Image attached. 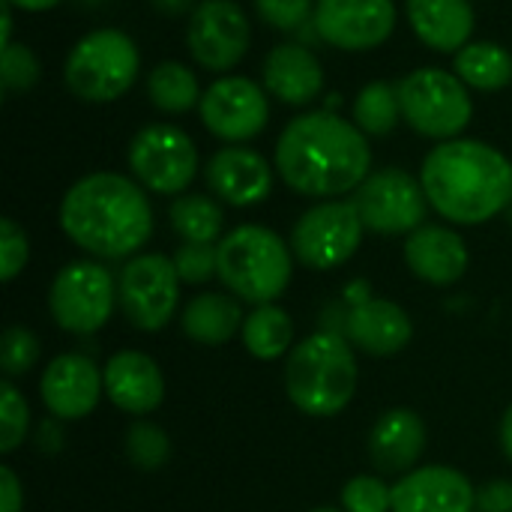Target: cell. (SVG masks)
I'll use <instances>...</instances> for the list:
<instances>
[{
  "label": "cell",
  "instance_id": "obj_1",
  "mask_svg": "<svg viewBox=\"0 0 512 512\" xmlns=\"http://www.w3.org/2000/svg\"><path fill=\"white\" fill-rule=\"evenodd\" d=\"M372 150L357 123L330 111L294 117L276 141V171L300 195L339 198L369 177Z\"/></svg>",
  "mask_w": 512,
  "mask_h": 512
},
{
  "label": "cell",
  "instance_id": "obj_2",
  "mask_svg": "<svg viewBox=\"0 0 512 512\" xmlns=\"http://www.w3.org/2000/svg\"><path fill=\"white\" fill-rule=\"evenodd\" d=\"M420 183L429 204L456 225H480L512 204V162L492 144L453 138L423 159Z\"/></svg>",
  "mask_w": 512,
  "mask_h": 512
},
{
  "label": "cell",
  "instance_id": "obj_3",
  "mask_svg": "<svg viewBox=\"0 0 512 512\" xmlns=\"http://www.w3.org/2000/svg\"><path fill=\"white\" fill-rule=\"evenodd\" d=\"M60 228L96 258H126L150 240L153 210L141 183L114 171H96L63 195Z\"/></svg>",
  "mask_w": 512,
  "mask_h": 512
},
{
  "label": "cell",
  "instance_id": "obj_4",
  "mask_svg": "<svg viewBox=\"0 0 512 512\" xmlns=\"http://www.w3.org/2000/svg\"><path fill=\"white\" fill-rule=\"evenodd\" d=\"M291 402L309 417L339 414L357 390V360L345 336L315 333L294 345L285 366Z\"/></svg>",
  "mask_w": 512,
  "mask_h": 512
},
{
  "label": "cell",
  "instance_id": "obj_5",
  "mask_svg": "<svg viewBox=\"0 0 512 512\" xmlns=\"http://www.w3.org/2000/svg\"><path fill=\"white\" fill-rule=\"evenodd\" d=\"M219 279L246 303L267 306L291 282V252L264 225H240L219 240Z\"/></svg>",
  "mask_w": 512,
  "mask_h": 512
},
{
  "label": "cell",
  "instance_id": "obj_6",
  "mask_svg": "<svg viewBox=\"0 0 512 512\" xmlns=\"http://www.w3.org/2000/svg\"><path fill=\"white\" fill-rule=\"evenodd\" d=\"M138 69L141 54L132 36L114 27H102L72 45L63 63V81L72 96L102 105L126 96L138 81Z\"/></svg>",
  "mask_w": 512,
  "mask_h": 512
},
{
  "label": "cell",
  "instance_id": "obj_7",
  "mask_svg": "<svg viewBox=\"0 0 512 512\" xmlns=\"http://www.w3.org/2000/svg\"><path fill=\"white\" fill-rule=\"evenodd\" d=\"M402 120L426 138L453 141L465 132L474 117L468 84L447 69L423 66L399 81Z\"/></svg>",
  "mask_w": 512,
  "mask_h": 512
},
{
  "label": "cell",
  "instance_id": "obj_8",
  "mask_svg": "<svg viewBox=\"0 0 512 512\" xmlns=\"http://www.w3.org/2000/svg\"><path fill=\"white\" fill-rule=\"evenodd\" d=\"M129 168L144 189L180 195L198 174V150L180 126L150 123L129 141Z\"/></svg>",
  "mask_w": 512,
  "mask_h": 512
},
{
  "label": "cell",
  "instance_id": "obj_9",
  "mask_svg": "<svg viewBox=\"0 0 512 512\" xmlns=\"http://www.w3.org/2000/svg\"><path fill=\"white\" fill-rule=\"evenodd\" d=\"M117 282L96 261H72L66 264L48 294L51 318L57 327L69 333H96L114 312Z\"/></svg>",
  "mask_w": 512,
  "mask_h": 512
},
{
  "label": "cell",
  "instance_id": "obj_10",
  "mask_svg": "<svg viewBox=\"0 0 512 512\" xmlns=\"http://www.w3.org/2000/svg\"><path fill=\"white\" fill-rule=\"evenodd\" d=\"M363 231L354 201H324L297 219L291 231V252L303 267L333 270L360 249Z\"/></svg>",
  "mask_w": 512,
  "mask_h": 512
},
{
  "label": "cell",
  "instance_id": "obj_11",
  "mask_svg": "<svg viewBox=\"0 0 512 512\" xmlns=\"http://www.w3.org/2000/svg\"><path fill=\"white\" fill-rule=\"evenodd\" d=\"M351 201L363 228L375 234H414L429 210L423 183L402 168H381L369 174Z\"/></svg>",
  "mask_w": 512,
  "mask_h": 512
},
{
  "label": "cell",
  "instance_id": "obj_12",
  "mask_svg": "<svg viewBox=\"0 0 512 512\" xmlns=\"http://www.w3.org/2000/svg\"><path fill=\"white\" fill-rule=\"evenodd\" d=\"M117 300L126 321L138 330H162L180 300V276L165 255H138L120 270Z\"/></svg>",
  "mask_w": 512,
  "mask_h": 512
},
{
  "label": "cell",
  "instance_id": "obj_13",
  "mask_svg": "<svg viewBox=\"0 0 512 512\" xmlns=\"http://www.w3.org/2000/svg\"><path fill=\"white\" fill-rule=\"evenodd\" d=\"M252 42V27L240 3L234 0H201L189 15L186 48L201 69L228 72L234 69Z\"/></svg>",
  "mask_w": 512,
  "mask_h": 512
},
{
  "label": "cell",
  "instance_id": "obj_14",
  "mask_svg": "<svg viewBox=\"0 0 512 512\" xmlns=\"http://www.w3.org/2000/svg\"><path fill=\"white\" fill-rule=\"evenodd\" d=\"M201 120L210 135L228 144L252 141L270 120V102L261 84L243 75L216 78L198 102Z\"/></svg>",
  "mask_w": 512,
  "mask_h": 512
},
{
  "label": "cell",
  "instance_id": "obj_15",
  "mask_svg": "<svg viewBox=\"0 0 512 512\" xmlns=\"http://www.w3.org/2000/svg\"><path fill=\"white\" fill-rule=\"evenodd\" d=\"M312 24L318 39L339 51H372L396 27L393 0H318Z\"/></svg>",
  "mask_w": 512,
  "mask_h": 512
},
{
  "label": "cell",
  "instance_id": "obj_16",
  "mask_svg": "<svg viewBox=\"0 0 512 512\" xmlns=\"http://www.w3.org/2000/svg\"><path fill=\"white\" fill-rule=\"evenodd\" d=\"M204 177H207L210 192L231 207L261 204L273 189L270 162L258 150L243 147V144H228L216 150L207 162Z\"/></svg>",
  "mask_w": 512,
  "mask_h": 512
},
{
  "label": "cell",
  "instance_id": "obj_17",
  "mask_svg": "<svg viewBox=\"0 0 512 512\" xmlns=\"http://www.w3.org/2000/svg\"><path fill=\"white\" fill-rule=\"evenodd\" d=\"M393 512H477V489L453 468H417L393 486Z\"/></svg>",
  "mask_w": 512,
  "mask_h": 512
},
{
  "label": "cell",
  "instance_id": "obj_18",
  "mask_svg": "<svg viewBox=\"0 0 512 512\" xmlns=\"http://www.w3.org/2000/svg\"><path fill=\"white\" fill-rule=\"evenodd\" d=\"M102 375L96 372L93 360L84 354H63L48 363L42 375V402L57 420H81L87 417L99 396H102Z\"/></svg>",
  "mask_w": 512,
  "mask_h": 512
},
{
  "label": "cell",
  "instance_id": "obj_19",
  "mask_svg": "<svg viewBox=\"0 0 512 512\" xmlns=\"http://www.w3.org/2000/svg\"><path fill=\"white\" fill-rule=\"evenodd\" d=\"M264 90L285 105H309L324 90L321 60L303 42L273 45L264 57Z\"/></svg>",
  "mask_w": 512,
  "mask_h": 512
},
{
  "label": "cell",
  "instance_id": "obj_20",
  "mask_svg": "<svg viewBox=\"0 0 512 512\" xmlns=\"http://www.w3.org/2000/svg\"><path fill=\"white\" fill-rule=\"evenodd\" d=\"M108 399L129 414H150L165 399V378L159 366L141 351H120L108 360L105 372Z\"/></svg>",
  "mask_w": 512,
  "mask_h": 512
},
{
  "label": "cell",
  "instance_id": "obj_21",
  "mask_svg": "<svg viewBox=\"0 0 512 512\" xmlns=\"http://www.w3.org/2000/svg\"><path fill=\"white\" fill-rule=\"evenodd\" d=\"M405 261L411 273L432 285H453L468 270V249L465 240L441 225H420L408 234Z\"/></svg>",
  "mask_w": 512,
  "mask_h": 512
},
{
  "label": "cell",
  "instance_id": "obj_22",
  "mask_svg": "<svg viewBox=\"0 0 512 512\" xmlns=\"http://www.w3.org/2000/svg\"><path fill=\"white\" fill-rule=\"evenodd\" d=\"M411 318L390 300H366L348 309L345 339L372 357H390L411 342Z\"/></svg>",
  "mask_w": 512,
  "mask_h": 512
},
{
  "label": "cell",
  "instance_id": "obj_23",
  "mask_svg": "<svg viewBox=\"0 0 512 512\" xmlns=\"http://www.w3.org/2000/svg\"><path fill=\"white\" fill-rule=\"evenodd\" d=\"M408 21L417 39L441 54H456L471 42L474 6L471 0H408Z\"/></svg>",
  "mask_w": 512,
  "mask_h": 512
},
{
  "label": "cell",
  "instance_id": "obj_24",
  "mask_svg": "<svg viewBox=\"0 0 512 512\" xmlns=\"http://www.w3.org/2000/svg\"><path fill=\"white\" fill-rule=\"evenodd\" d=\"M423 450H426V426L408 408L387 411L369 435V456L381 474L411 471L420 462Z\"/></svg>",
  "mask_w": 512,
  "mask_h": 512
},
{
  "label": "cell",
  "instance_id": "obj_25",
  "mask_svg": "<svg viewBox=\"0 0 512 512\" xmlns=\"http://www.w3.org/2000/svg\"><path fill=\"white\" fill-rule=\"evenodd\" d=\"M240 303L228 294H198L183 312V333L198 345H225L237 330Z\"/></svg>",
  "mask_w": 512,
  "mask_h": 512
},
{
  "label": "cell",
  "instance_id": "obj_26",
  "mask_svg": "<svg viewBox=\"0 0 512 512\" xmlns=\"http://www.w3.org/2000/svg\"><path fill=\"white\" fill-rule=\"evenodd\" d=\"M453 57H456V63H453L456 75L474 90L492 93L512 81V54L498 42H486V39L468 42Z\"/></svg>",
  "mask_w": 512,
  "mask_h": 512
},
{
  "label": "cell",
  "instance_id": "obj_27",
  "mask_svg": "<svg viewBox=\"0 0 512 512\" xmlns=\"http://www.w3.org/2000/svg\"><path fill=\"white\" fill-rule=\"evenodd\" d=\"M147 96L165 114H186L201 102L198 78L186 63L165 60L147 75Z\"/></svg>",
  "mask_w": 512,
  "mask_h": 512
},
{
  "label": "cell",
  "instance_id": "obj_28",
  "mask_svg": "<svg viewBox=\"0 0 512 512\" xmlns=\"http://www.w3.org/2000/svg\"><path fill=\"white\" fill-rule=\"evenodd\" d=\"M294 339V327L285 309L267 303L258 306L246 321H243V345L252 357L258 360H276L288 351Z\"/></svg>",
  "mask_w": 512,
  "mask_h": 512
},
{
  "label": "cell",
  "instance_id": "obj_29",
  "mask_svg": "<svg viewBox=\"0 0 512 512\" xmlns=\"http://www.w3.org/2000/svg\"><path fill=\"white\" fill-rule=\"evenodd\" d=\"M402 120V99L399 84L372 81L354 99V123L363 135H387Z\"/></svg>",
  "mask_w": 512,
  "mask_h": 512
},
{
  "label": "cell",
  "instance_id": "obj_30",
  "mask_svg": "<svg viewBox=\"0 0 512 512\" xmlns=\"http://www.w3.org/2000/svg\"><path fill=\"white\" fill-rule=\"evenodd\" d=\"M168 216L183 243H213L222 234V207L207 195H180Z\"/></svg>",
  "mask_w": 512,
  "mask_h": 512
},
{
  "label": "cell",
  "instance_id": "obj_31",
  "mask_svg": "<svg viewBox=\"0 0 512 512\" xmlns=\"http://www.w3.org/2000/svg\"><path fill=\"white\" fill-rule=\"evenodd\" d=\"M126 456L132 459L135 468H141V471H156V468H162V465L168 462V456H171L168 435H165L159 426H153V423H147V420H138V423H132L129 432H126Z\"/></svg>",
  "mask_w": 512,
  "mask_h": 512
},
{
  "label": "cell",
  "instance_id": "obj_32",
  "mask_svg": "<svg viewBox=\"0 0 512 512\" xmlns=\"http://www.w3.org/2000/svg\"><path fill=\"white\" fill-rule=\"evenodd\" d=\"M39 57L21 45V42H12L6 48H0V84L6 93H24L30 90L36 81H39Z\"/></svg>",
  "mask_w": 512,
  "mask_h": 512
},
{
  "label": "cell",
  "instance_id": "obj_33",
  "mask_svg": "<svg viewBox=\"0 0 512 512\" xmlns=\"http://www.w3.org/2000/svg\"><path fill=\"white\" fill-rule=\"evenodd\" d=\"M39 360V342L24 327H9L0 339V369L6 378H18L30 372Z\"/></svg>",
  "mask_w": 512,
  "mask_h": 512
},
{
  "label": "cell",
  "instance_id": "obj_34",
  "mask_svg": "<svg viewBox=\"0 0 512 512\" xmlns=\"http://www.w3.org/2000/svg\"><path fill=\"white\" fill-rule=\"evenodd\" d=\"M174 267L180 282L201 285L219 276V246L213 243H183L174 255Z\"/></svg>",
  "mask_w": 512,
  "mask_h": 512
},
{
  "label": "cell",
  "instance_id": "obj_35",
  "mask_svg": "<svg viewBox=\"0 0 512 512\" xmlns=\"http://www.w3.org/2000/svg\"><path fill=\"white\" fill-rule=\"evenodd\" d=\"M27 423H30V411H27L24 396L9 381H3L0 384V426H3L0 453H12L24 441Z\"/></svg>",
  "mask_w": 512,
  "mask_h": 512
},
{
  "label": "cell",
  "instance_id": "obj_36",
  "mask_svg": "<svg viewBox=\"0 0 512 512\" xmlns=\"http://www.w3.org/2000/svg\"><path fill=\"white\" fill-rule=\"evenodd\" d=\"M342 504L348 512H393V489L378 477H354L342 489Z\"/></svg>",
  "mask_w": 512,
  "mask_h": 512
},
{
  "label": "cell",
  "instance_id": "obj_37",
  "mask_svg": "<svg viewBox=\"0 0 512 512\" xmlns=\"http://www.w3.org/2000/svg\"><path fill=\"white\" fill-rule=\"evenodd\" d=\"M315 3L318 0H255V9L270 27L294 33V30H303L312 21Z\"/></svg>",
  "mask_w": 512,
  "mask_h": 512
},
{
  "label": "cell",
  "instance_id": "obj_38",
  "mask_svg": "<svg viewBox=\"0 0 512 512\" xmlns=\"http://www.w3.org/2000/svg\"><path fill=\"white\" fill-rule=\"evenodd\" d=\"M27 255H30L27 234L21 231L18 222L3 219L0 222V279L12 282L21 273V267L27 264Z\"/></svg>",
  "mask_w": 512,
  "mask_h": 512
},
{
  "label": "cell",
  "instance_id": "obj_39",
  "mask_svg": "<svg viewBox=\"0 0 512 512\" xmlns=\"http://www.w3.org/2000/svg\"><path fill=\"white\" fill-rule=\"evenodd\" d=\"M477 512H512V480H492L477 492Z\"/></svg>",
  "mask_w": 512,
  "mask_h": 512
},
{
  "label": "cell",
  "instance_id": "obj_40",
  "mask_svg": "<svg viewBox=\"0 0 512 512\" xmlns=\"http://www.w3.org/2000/svg\"><path fill=\"white\" fill-rule=\"evenodd\" d=\"M0 495H3V512H21L24 495L12 468H0Z\"/></svg>",
  "mask_w": 512,
  "mask_h": 512
},
{
  "label": "cell",
  "instance_id": "obj_41",
  "mask_svg": "<svg viewBox=\"0 0 512 512\" xmlns=\"http://www.w3.org/2000/svg\"><path fill=\"white\" fill-rule=\"evenodd\" d=\"M150 6L156 9V12H162V15H192L195 12V0H150Z\"/></svg>",
  "mask_w": 512,
  "mask_h": 512
},
{
  "label": "cell",
  "instance_id": "obj_42",
  "mask_svg": "<svg viewBox=\"0 0 512 512\" xmlns=\"http://www.w3.org/2000/svg\"><path fill=\"white\" fill-rule=\"evenodd\" d=\"M39 447L45 450H57L60 447V429L54 426V420H45L42 426H39Z\"/></svg>",
  "mask_w": 512,
  "mask_h": 512
},
{
  "label": "cell",
  "instance_id": "obj_43",
  "mask_svg": "<svg viewBox=\"0 0 512 512\" xmlns=\"http://www.w3.org/2000/svg\"><path fill=\"white\" fill-rule=\"evenodd\" d=\"M9 3L24 9V12H45V9H54L60 0H9Z\"/></svg>",
  "mask_w": 512,
  "mask_h": 512
},
{
  "label": "cell",
  "instance_id": "obj_44",
  "mask_svg": "<svg viewBox=\"0 0 512 512\" xmlns=\"http://www.w3.org/2000/svg\"><path fill=\"white\" fill-rule=\"evenodd\" d=\"M501 444H504V453L510 456L512 462V405L510 411L504 414V423H501Z\"/></svg>",
  "mask_w": 512,
  "mask_h": 512
},
{
  "label": "cell",
  "instance_id": "obj_45",
  "mask_svg": "<svg viewBox=\"0 0 512 512\" xmlns=\"http://www.w3.org/2000/svg\"><path fill=\"white\" fill-rule=\"evenodd\" d=\"M312 512H339V510H333V507H321V510H312Z\"/></svg>",
  "mask_w": 512,
  "mask_h": 512
}]
</instances>
